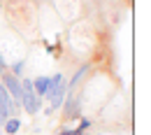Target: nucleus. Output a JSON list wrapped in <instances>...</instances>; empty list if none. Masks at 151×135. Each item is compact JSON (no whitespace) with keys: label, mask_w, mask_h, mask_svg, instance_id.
<instances>
[{"label":"nucleus","mask_w":151,"mask_h":135,"mask_svg":"<svg viewBox=\"0 0 151 135\" xmlns=\"http://www.w3.org/2000/svg\"><path fill=\"white\" fill-rule=\"evenodd\" d=\"M21 89H23V96H21V110L28 112V114H37L40 107H42V98L33 91V79L21 77Z\"/></svg>","instance_id":"f257e3e1"},{"label":"nucleus","mask_w":151,"mask_h":135,"mask_svg":"<svg viewBox=\"0 0 151 135\" xmlns=\"http://www.w3.org/2000/svg\"><path fill=\"white\" fill-rule=\"evenodd\" d=\"M63 82H65V75H63V72L51 75V77H49V84H47V93H44V98H51V96H54V91H56Z\"/></svg>","instance_id":"f03ea898"},{"label":"nucleus","mask_w":151,"mask_h":135,"mask_svg":"<svg viewBox=\"0 0 151 135\" xmlns=\"http://www.w3.org/2000/svg\"><path fill=\"white\" fill-rule=\"evenodd\" d=\"M19 128H21L19 116H9V119L2 123V135H17V133H19Z\"/></svg>","instance_id":"7ed1b4c3"},{"label":"nucleus","mask_w":151,"mask_h":135,"mask_svg":"<svg viewBox=\"0 0 151 135\" xmlns=\"http://www.w3.org/2000/svg\"><path fill=\"white\" fill-rule=\"evenodd\" d=\"M47 84H49V77H47V75H40V77L33 79V91H35L42 100H44V93H47Z\"/></svg>","instance_id":"20e7f679"},{"label":"nucleus","mask_w":151,"mask_h":135,"mask_svg":"<svg viewBox=\"0 0 151 135\" xmlns=\"http://www.w3.org/2000/svg\"><path fill=\"white\" fill-rule=\"evenodd\" d=\"M88 68H91V63H84V65H81V68L77 70L75 75H72V79L68 82V91H75V86L79 84V82H81V79H84V75L88 72Z\"/></svg>","instance_id":"39448f33"},{"label":"nucleus","mask_w":151,"mask_h":135,"mask_svg":"<svg viewBox=\"0 0 151 135\" xmlns=\"http://www.w3.org/2000/svg\"><path fill=\"white\" fill-rule=\"evenodd\" d=\"M23 68H26V61H14V63L9 65V72H12L14 77H21V72H23Z\"/></svg>","instance_id":"423d86ee"},{"label":"nucleus","mask_w":151,"mask_h":135,"mask_svg":"<svg viewBox=\"0 0 151 135\" xmlns=\"http://www.w3.org/2000/svg\"><path fill=\"white\" fill-rule=\"evenodd\" d=\"M91 128V119H86V116H81L79 119V126H77L75 131H79V133H84V131H88Z\"/></svg>","instance_id":"0eeeda50"},{"label":"nucleus","mask_w":151,"mask_h":135,"mask_svg":"<svg viewBox=\"0 0 151 135\" xmlns=\"http://www.w3.org/2000/svg\"><path fill=\"white\" fill-rule=\"evenodd\" d=\"M7 70H9V65H7V61H5V56L0 54V75H2V72H7Z\"/></svg>","instance_id":"6e6552de"},{"label":"nucleus","mask_w":151,"mask_h":135,"mask_svg":"<svg viewBox=\"0 0 151 135\" xmlns=\"http://www.w3.org/2000/svg\"><path fill=\"white\" fill-rule=\"evenodd\" d=\"M77 135H91V133H88V131H84V133H77Z\"/></svg>","instance_id":"1a4fd4ad"}]
</instances>
